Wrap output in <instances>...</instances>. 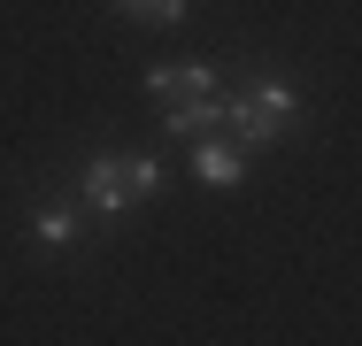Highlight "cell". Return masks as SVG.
Masks as SVG:
<instances>
[{
  "instance_id": "cell-6",
  "label": "cell",
  "mask_w": 362,
  "mask_h": 346,
  "mask_svg": "<svg viewBox=\"0 0 362 346\" xmlns=\"http://www.w3.org/2000/svg\"><path fill=\"white\" fill-rule=\"evenodd\" d=\"M31 231H39V246H54V254H70V246H77V215H70V208H39Z\"/></svg>"
},
{
  "instance_id": "cell-7",
  "label": "cell",
  "mask_w": 362,
  "mask_h": 346,
  "mask_svg": "<svg viewBox=\"0 0 362 346\" xmlns=\"http://www.w3.org/2000/svg\"><path fill=\"white\" fill-rule=\"evenodd\" d=\"M185 8H193V0H146L139 23H185Z\"/></svg>"
},
{
  "instance_id": "cell-3",
  "label": "cell",
  "mask_w": 362,
  "mask_h": 346,
  "mask_svg": "<svg viewBox=\"0 0 362 346\" xmlns=\"http://www.w3.org/2000/svg\"><path fill=\"white\" fill-rule=\"evenodd\" d=\"M146 93H154V100H162V108H170V100H193V93H216V69L209 62H154L146 69Z\"/></svg>"
},
{
  "instance_id": "cell-8",
  "label": "cell",
  "mask_w": 362,
  "mask_h": 346,
  "mask_svg": "<svg viewBox=\"0 0 362 346\" xmlns=\"http://www.w3.org/2000/svg\"><path fill=\"white\" fill-rule=\"evenodd\" d=\"M116 8H124V16H139V8H146V0H116Z\"/></svg>"
},
{
  "instance_id": "cell-5",
  "label": "cell",
  "mask_w": 362,
  "mask_h": 346,
  "mask_svg": "<svg viewBox=\"0 0 362 346\" xmlns=\"http://www.w3.org/2000/svg\"><path fill=\"white\" fill-rule=\"evenodd\" d=\"M239 169H247V154H239V146L201 138V154H193V177H201V185H239Z\"/></svg>"
},
{
  "instance_id": "cell-4",
  "label": "cell",
  "mask_w": 362,
  "mask_h": 346,
  "mask_svg": "<svg viewBox=\"0 0 362 346\" xmlns=\"http://www.w3.org/2000/svg\"><path fill=\"white\" fill-rule=\"evenodd\" d=\"M162 131H170V138H216V131H223V100H216V93H193V100H170Z\"/></svg>"
},
{
  "instance_id": "cell-2",
  "label": "cell",
  "mask_w": 362,
  "mask_h": 346,
  "mask_svg": "<svg viewBox=\"0 0 362 346\" xmlns=\"http://www.w3.org/2000/svg\"><path fill=\"white\" fill-rule=\"evenodd\" d=\"M77 193H85L93 215H124V208H139V185H132V162H124V154H93L85 177H77Z\"/></svg>"
},
{
  "instance_id": "cell-1",
  "label": "cell",
  "mask_w": 362,
  "mask_h": 346,
  "mask_svg": "<svg viewBox=\"0 0 362 346\" xmlns=\"http://www.w3.org/2000/svg\"><path fill=\"white\" fill-rule=\"evenodd\" d=\"M293 116H300V93L293 85H262L247 100H223V131H239V146H270Z\"/></svg>"
}]
</instances>
